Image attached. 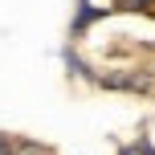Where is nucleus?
Segmentation results:
<instances>
[{
	"label": "nucleus",
	"mask_w": 155,
	"mask_h": 155,
	"mask_svg": "<svg viewBox=\"0 0 155 155\" xmlns=\"http://www.w3.org/2000/svg\"><path fill=\"white\" fill-rule=\"evenodd\" d=\"M127 4H135V8H139V4H147V0H127Z\"/></svg>",
	"instance_id": "2"
},
{
	"label": "nucleus",
	"mask_w": 155,
	"mask_h": 155,
	"mask_svg": "<svg viewBox=\"0 0 155 155\" xmlns=\"http://www.w3.org/2000/svg\"><path fill=\"white\" fill-rule=\"evenodd\" d=\"M123 155H155V147H147V143H135V147H123Z\"/></svg>",
	"instance_id": "1"
},
{
	"label": "nucleus",
	"mask_w": 155,
	"mask_h": 155,
	"mask_svg": "<svg viewBox=\"0 0 155 155\" xmlns=\"http://www.w3.org/2000/svg\"><path fill=\"white\" fill-rule=\"evenodd\" d=\"M0 155H8V143H0Z\"/></svg>",
	"instance_id": "3"
}]
</instances>
